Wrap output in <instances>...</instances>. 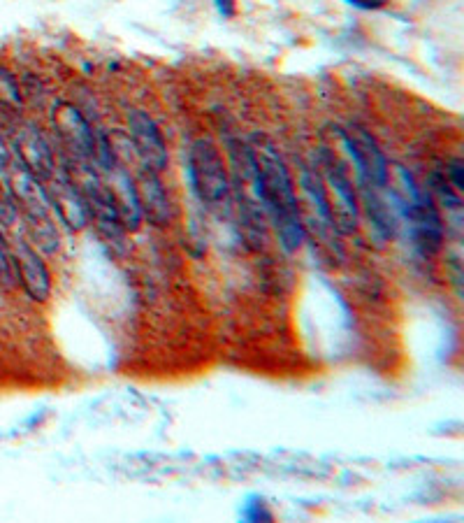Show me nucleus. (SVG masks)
Returning <instances> with one entry per match:
<instances>
[{"label":"nucleus","instance_id":"nucleus-16","mask_svg":"<svg viewBox=\"0 0 464 523\" xmlns=\"http://www.w3.org/2000/svg\"><path fill=\"white\" fill-rule=\"evenodd\" d=\"M14 268H12V259H10V252H7L5 247V240L3 235H0V286H5V289H10L14 284Z\"/></svg>","mask_w":464,"mask_h":523},{"label":"nucleus","instance_id":"nucleus-2","mask_svg":"<svg viewBox=\"0 0 464 523\" xmlns=\"http://www.w3.org/2000/svg\"><path fill=\"white\" fill-rule=\"evenodd\" d=\"M5 170H10V193L14 203H17V210L24 212L33 245L45 254L56 252L58 231L54 226L52 205H49L45 184L40 179H35L31 173H26L19 163L12 166L10 161V166Z\"/></svg>","mask_w":464,"mask_h":523},{"label":"nucleus","instance_id":"nucleus-4","mask_svg":"<svg viewBox=\"0 0 464 523\" xmlns=\"http://www.w3.org/2000/svg\"><path fill=\"white\" fill-rule=\"evenodd\" d=\"M316 170L318 175H321L325 205H328V214L335 233L339 235L355 233L360 226V205H358V196H355L353 182L348 179L346 170L339 166L335 156H330L328 152L318 156Z\"/></svg>","mask_w":464,"mask_h":523},{"label":"nucleus","instance_id":"nucleus-19","mask_svg":"<svg viewBox=\"0 0 464 523\" xmlns=\"http://www.w3.org/2000/svg\"><path fill=\"white\" fill-rule=\"evenodd\" d=\"M214 5H216V10H219L221 17H235L237 14V0H214Z\"/></svg>","mask_w":464,"mask_h":523},{"label":"nucleus","instance_id":"nucleus-13","mask_svg":"<svg viewBox=\"0 0 464 523\" xmlns=\"http://www.w3.org/2000/svg\"><path fill=\"white\" fill-rule=\"evenodd\" d=\"M0 105L7 107V110H19L21 107L19 84L10 70L3 66H0Z\"/></svg>","mask_w":464,"mask_h":523},{"label":"nucleus","instance_id":"nucleus-18","mask_svg":"<svg viewBox=\"0 0 464 523\" xmlns=\"http://www.w3.org/2000/svg\"><path fill=\"white\" fill-rule=\"evenodd\" d=\"M344 3L355 7V10L376 12V10H383V7H388L390 0H344Z\"/></svg>","mask_w":464,"mask_h":523},{"label":"nucleus","instance_id":"nucleus-9","mask_svg":"<svg viewBox=\"0 0 464 523\" xmlns=\"http://www.w3.org/2000/svg\"><path fill=\"white\" fill-rule=\"evenodd\" d=\"M45 191L52 205V212L58 214V219L63 221L65 228L70 231H82L89 224V210L82 198V191L77 189V184L72 182L68 173H54L47 179Z\"/></svg>","mask_w":464,"mask_h":523},{"label":"nucleus","instance_id":"nucleus-14","mask_svg":"<svg viewBox=\"0 0 464 523\" xmlns=\"http://www.w3.org/2000/svg\"><path fill=\"white\" fill-rule=\"evenodd\" d=\"M17 203H14L12 193L7 186L0 182V226H12L17 221Z\"/></svg>","mask_w":464,"mask_h":523},{"label":"nucleus","instance_id":"nucleus-20","mask_svg":"<svg viewBox=\"0 0 464 523\" xmlns=\"http://www.w3.org/2000/svg\"><path fill=\"white\" fill-rule=\"evenodd\" d=\"M10 161H12V156H10V149H7L5 145V140H3V135H0V168H7L10 166Z\"/></svg>","mask_w":464,"mask_h":523},{"label":"nucleus","instance_id":"nucleus-8","mask_svg":"<svg viewBox=\"0 0 464 523\" xmlns=\"http://www.w3.org/2000/svg\"><path fill=\"white\" fill-rule=\"evenodd\" d=\"M12 145L19 166L24 168L26 173H31L35 179L47 182V179L56 173L54 152L52 147H49L45 135L40 133L38 126L21 124L17 131H14Z\"/></svg>","mask_w":464,"mask_h":523},{"label":"nucleus","instance_id":"nucleus-12","mask_svg":"<svg viewBox=\"0 0 464 523\" xmlns=\"http://www.w3.org/2000/svg\"><path fill=\"white\" fill-rule=\"evenodd\" d=\"M135 193H137V207H140L142 219H147L151 226H168L172 219L170 198L165 193V186L158 173L144 168L140 175L135 177Z\"/></svg>","mask_w":464,"mask_h":523},{"label":"nucleus","instance_id":"nucleus-10","mask_svg":"<svg viewBox=\"0 0 464 523\" xmlns=\"http://www.w3.org/2000/svg\"><path fill=\"white\" fill-rule=\"evenodd\" d=\"M14 277L19 279L24 291L35 303H45L52 293V275H49L47 263L42 261L38 249L28 245V242H17V247L10 252Z\"/></svg>","mask_w":464,"mask_h":523},{"label":"nucleus","instance_id":"nucleus-6","mask_svg":"<svg viewBox=\"0 0 464 523\" xmlns=\"http://www.w3.org/2000/svg\"><path fill=\"white\" fill-rule=\"evenodd\" d=\"M52 126L63 147V159L89 161L96 166L98 133L75 105L65 103V100L56 103L52 110Z\"/></svg>","mask_w":464,"mask_h":523},{"label":"nucleus","instance_id":"nucleus-1","mask_svg":"<svg viewBox=\"0 0 464 523\" xmlns=\"http://www.w3.org/2000/svg\"><path fill=\"white\" fill-rule=\"evenodd\" d=\"M251 156L256 166L258 196L263 203V210L272 219L277 235L288 252L302 247L307 238V226H304L300 203H297L295 186L284 159L274 147V142L265 135H253L251 138Z\"/></svg>","mask_w":464,"mask_h":523},{"label":"nucleus","instance_id":"nucleus-17","mask_svg":"<svg viewBox=\"0 0 464 523\" xmlns=\"http://www.w3.org/2000/svg\"><path fill=\"white\" fill-rule=\"evenodd\" d=\"M462 170H464V163L462 159H453L451 163H448V168H446V177H448V182H451L455 189H458L462 193L464 189V177H462Z\"/></svg>","mask_w":464,"mask_h":523},{"label":"nucleus","instance_id":"nucleus-15","mask_svg":"<svg viewBox=\"0 0 464 523\" xmlns=\"http://www.w3.org/2000/svg\"><path fill=\"white\" fill-rule=\"evenodd\" d=\"M242 519L244 521H253V523H258V521H272V512H270V507H267V503L263 498H251L249 503L244 505V510H242Z\"/></svg>","mask_w":464,"mask_h":523},{"label":"nucleus","instance_id":"nucleus-3","mask_svg":"<svg viewBox=\"0 0 464 523\" xmlns=\"http://www.w3.org/2000/svg\"><path fill=\"white\" fill-rule=\"evenodd\" d=\"M188 179L195 196L207 207H219L230 196V173L219 147L212 140L200 138L188 149Z\"/></svg>","mask_w":464,"mask_h":523},{"label":"nucleus","instance_id":"nucleus-5","mask_svg":"<svg viewBox=\"0 0 464 523\" xmlns=\"http://www.w3.org/2000/svg\"><path fill=\"white\" fill-rule=\"evenodd\" d=\"M339 138H342L346 152L351 156L355 173L360 179V189L386 191L390 166L386 154L381 152L372 135L362 126L351 124L344 131H339Z\"/></svg>","mask_w":464,"mask_h":523},{"label":"nucleus","instance_id":"nucleus-11","mask_svg":"<svg viewBox=\"0 0 464 523\" xmlns=\"http://www.w3.org/2000/svg\"><path fill=\"white\" fill-rule=\"evenodd\" d=\"M98 173L103 175L107 189L112 193L116 214H119L123 228H126V231H137V228H140L142 214H140V207H137L135 179L130 177L128 170L116 161L110 168L98 170Z\"/></svg>","mask_w":464,"mask_h":523},{"label":"nucleus","instance_id":"nucleus-7","mask_svg":"<svg viewBox=\"0 0 464 523\" xmlns=\"http://www.w3.org/2000/svg\"><path fill=\"white\" fill-rule=\"evenodd\" d=\"M128 138L142 166L151 173H163L168 168V147H165L163 133L158 131L156 121L142 110L128 112Z\"/></svg>","mask_w":464,"mask_h":523}]
</instances>
